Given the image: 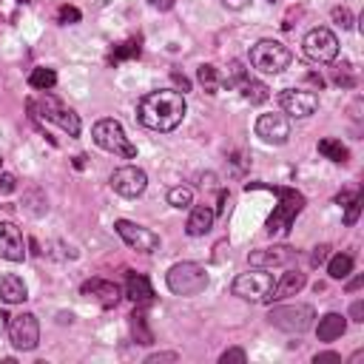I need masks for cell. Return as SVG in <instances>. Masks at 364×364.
Masks as SVG:
<instances>
[{
	"label": "cell",
	"instance_id": "d6986e66",
	"mask_svg": "<svg viewBox=\"0 0 364 364\" xmlns=\"http://www.w3.org/2000/svg\"><path fill=\"white\" fill-rule=\"evenodd\" d=\"M28 299V290H26V282L17 276V273H6L0 276V301L6 304H20Z\"/></svg>",
	"mask_w": 364,
	"mask_h": 364
},
{
	"label": "cell",
	"instance_id": "7402d4cb",
	"mask_svg": "<svg viewBox=\"0 0 364 364\" xmlns=\"http://www.w3.org/2000/svg\"><path fill=\"white\" fill-rule=\"evenodd\" d=\"M301 287H304V273H299V270H287V273L276 282V287H273V301H276V299L296 296Z\"/></svg>",
	"mask_w": 364,
	"mask_h": 364
},
{
	"label": "cell",
	"instance_id": "ee69618b",
	"mask_svg": "<svg viewBox=\"0 0 364 364\" xmlns=\"http://www.w3.org/2000/svg\"><path fill=\"white\" fill-rule=\"evenodd\" d=\"M0 162H3V159H0Z\"/></svg>",
	"mask_w": 364,
	"mask_h": 364
},
{
	"label": "cell",
	"instance_id": "5b68a950",
	"mask_svg": "<svg viewBox=\"0 0 364 364\" xmlns=\"http://www.w3.org/2000/svg\"><path fill=\"white\" fill-rule=\"evenodd\" d=\"M273 276L264 267H253L247 273H239L233 279V296L245 299V301H273Z\"/></svg>",
	"mask_w": 364,
	"mask_h": 364
},
{
	"label": "cell",
	"instance_id": "e0dca14e",
	"mask_svg": "<svg viewBox=\"0 0 364 364\" xmlns=\"http://www.w3.org/2000/svg\"><path fill=\"white\" fill-rule=\"evenodd\" d=\"M293 256H296V250H293V247H287V245H273V247L253 250V253L247 256V262H250L253 267H264V270H270V267L290 264V262H293Z\"/></svg>",
	"mask_w": 364,
	"mask_h": 364
},
{
	"label": "cell",
	"instance_id": "1f68e13d",
	"mask_svg": "<svg viewBox=\"0 0 364 364\" xmlns=\"http://www.w3.org/2000/svg\"><path fill=\"white\" fill-rule=\"evenodd\" d=\"M57 20H60L63 26L80 23V9H74V6H60V11H57Z\"/></svg>",
	"mask_w": 364,
	"mask_h": 364
},
{
	"label": "cell",
	"instance_id": "4316f807",
	"mask_svg": "<svg viewBox=\"0 0 364 364\" xmlns=\"http://www.w3.org/2000/svg\"><path fill=\"white\" fill-rule=\"evenodd\" d=\"M196 77H199V82H202V88H205L208 94H216V88L222 85V77H219V68H216V65H210V63H205V65H199V71H196Z\"/></svg>",
	"mask_w": 364,
	"mask_h": 364
},
{
	"label": "cell",
	"instance_id": "83f0119b",
	"mask_svg": "<svg viewBox=\"0 0 364 364\" xmlns=\"http://www.w3.org/2000/svg\"><path fill=\"white\" fill-rule=\"evenodd\" d=\"M191 202H193V191L188 185H176V188L168 191V205L182 210V208H191Z\"/></svg>",
	"mask_w": 364,
	"mask_h": 364
},
{
	"label": "cell",
	"instance_id": "277c9868",
	"mask_svg": "<svg viewBox=\"0 0 364 364\" xmlns=\"http://www.w3.org/2000/svg\"><path fill=\"white\" fill-rule=\"evenodd\" d=\"M91 136L108 154H117L122 159H134L136 156V145L125 136V131H122V125L117 119H100V122H94Z\"/></svg>",
	"mask_w": 364,
	"mask_h": 364
},
{
	"label": "cell",
	"instance_id": "cb8c5ba5",
	"mask_svg": "<svg viewBox=\"0 0 364 364\" xmlns=\"http://www.w3.org/2000/svg\"><path fill=\"white\" fill-rule=\"evenodd\" d=\"M54 82H57L54 68L37 65V68H31V74H28V85L37 88V91H48V88H54Z\"/></svg>",
	"mask_w": 364,
	"mask_h": 364
},
{
	"label": "cell",
	"instance_id": "f6af8a7d",
	"mask_svg": "<svg viewBox=\"0 0 364 364\" xmlns=\"http://www.w3.org/2000/svg\"><path fill=\"white\" fill-rule=\"evenodd\" d=\"M270 3H273V0H270Z\"/></svg>",
	"mask_w": 364,
	"mask_h": 364
},
{
	"label": "cell",
	"instance_id": "30bf717a",
	"mask_svg": "<svg viewBox=\"0 0 364 364\" xmlns=\"http://www.w3.org/2000/svg\"><path fill=\"white\" fill-rule=\"evenodd\" d=\"M279 105L287 117H296V119H304L310 114H316L318 108V97L313 91H304V88H284L279 94Z\"/></svg>",
	"mask_w": 364,
	"mask_h": 364
},
{
	"label": "cell",
	"instance_id": "4fadbf2b",
	"mask_svg": "<svg viewBox=\"0 0 364 364\" xmlns=\"http://www.w3.org/2000/svg\"><path fill=\"white\" fill-rule=\"evenodd\" d=\"M40 117L43 119H48V122H54V125H60L68 136H80V117L71 111V108H65L57 97H51V94H46V100L40 102Z\"/></svg>",
	"mask_w": 364,
	"mask_h": 364
},
{
	"label": "cell",
	"instance_id": "9a60e30c",
	"mask_svg": "<svg viewBox=\"0 0 364 364\" xmlns=\"http://www.w3.org/2000/svg\"><path fill=\"white\" fill-rule=\"evenodd\" d=\"M0 259H6V262L26 259V242L14 222H0Z\"/></svg>",
	"mask_w": 364,
	"mask_h": 364
},
{
	"label": "cell",
	"instance_id": "4dcf8cb0",
	"mask_svg": "<svg viewBox=\"0 0 364 364\" xmlns=\"http://www.w3.org/2000/svg\"><path fill=\"white\" fill-rule=\"evenodd\" d=\"M245 80H247V71L242 68V63H239V60H233V63H230V68H228V77H225L222 82H228V85H236V88H239Z\"/></svg>",
	"mask_w": 364,
	"mask_h": 364
},
{
	"label": "cell",
	"instance_id": "74e56055",
	"mask_svg": "<svg viewBox=\"0 0 364 364\" xmlns=\"http://www.w3.org/2000/svg\"><path fill=\"white\" fill-rule=\"evenodd\" d=\"M350 316H353V321H364V301H353Z\"/></svg>",
	"mask_w": 364,
	"mask_h": 364
},
{
	"label": "cell",
	"instance_id": "f35d334b",
	"mask_svg": "<svg viewBox=\"0 0 364 364\" xmlns=\"http://www.w3.org/2000/svg\"><path fill=\"white\" fill-rule=\"evenodd\" d=\"M173 3H176V0H148V6H154V9H159V11H168Z\"/></svg>",
	"mask_w": 364,
	"mask_h": 364
},
{
	"label": "cell",
	"instance_id": "ba28073f",
	"mask_svg": "<svg viewBox=\"0 0 364 364\" xmlns=\"http://www.w3.org/2000/svg\"><path fill=\"white\" fill-rule=\"evenodd\" d=\"M313 307L310 304H279L270 310V324L287 330V333H304L313 324Z\"/></svg>",
	"mask_w": 364,
	"mask_h": 364
},
{
	"label": "cell",
	"instance_id": "484cf974",
	"mask_svg": "<svg viewBox=\"0 0 364 364\" xmlns=\"http://www.w3.org/2000/svg\"><path fill=\"white\" fill-rule=\"evenodd\" d=\"M327 273H330V279H347V276L353 273V256L336 253V256L327 262Z\"/></svg>",
	"mask_w": 364,
	"mask_h": 364
},
{
	"label": "cell",
	"instance_id": "e575fe53",
	"mask_svg": "<svg viewBox=\"0 0 364 364\" xmlns=\"http://www.w3.org/2000/svg\"><path fill=\"white\" fill-rule=\"evenodd\" d=\"M245 358H247V355H245V350H239V347H233V350H225L219 361H222V364H228V361H239V364H242Z\"/></svg>",
	"mask_w": 364,
	"mask_h": 364
},
{
	"label": "cell",
	"instance_id": "836d02e7",
	"mask_svg": "<svg viewBox=\"0 0 364 364\" xmlns=\"http://www.w3.org/2000/svg\"><path fill=\"white\" fill-rule=\"evenodd\" d=\"M333 20L341 26V28H350L353 26V14L347 9H333Z\"/></svg>",
	"mask_w": 364,
	"mask_h": 364
},
{
	"label": "cell",
	"instance_id": "7c38bea8",
	"mask_svg": "<svg viewBox=\"0 0 364 364\" xmlns=\"http://www.w3.org/2000/svg\"><path fill=\"white\" fill-rule=\"evenodd\" d=\"M9 338L17 350H34L40 341V324L34 313H20L9 321Z\"/></svg>",
	"mask_w": 364,
	"mask_h": 364
},
{
	"label": "cell",
	"instance_id": "f1b7e54d",
	"mask_svg": "<svg viewBox=\"0 0 364 364\" xmlns=\"http://www.w3.org/2000/svg\"><path fill=\"white\" fill-rule=\"evenodd\" d=\"M136 54H139V40H125V43H119V46L114 48L111 60L119 63V60H125V57H136Z\"/></svg>",
	"mask_w": 364,
	"mask_h": 364
},
{
	"label": "cell",
	"instance_id": "ffe728a7",
	"mask_svg": "<svg viewBox=\"0 0 364 364\" xmlns=\"http://www.w3.org/2000/svg\"><path fill=\"white\" fill-rule=\"evenodd\" d=\"M344 330H347L344 316L341 313H327V316L318 318L316 336H318V341H336L338 336H344Z\"/></svg>",
	"mask_w": 364,
	"mask_h": 364
},
{
	"label": "cell",
	"instance_id": "ab89813d",
	"mask_svg": "<svg viewBox=\"0 0 364 364\" xmlns=\"http://www.w3.org/2000/svg\"><path fill=\"white\" fill-rule=\"evenodd\" d=\"M171 77H173V82H176V85H182V94H185V91H188V88H191V82H188V80H185V77H182V74H179V71H173V74H171Z\"/></svg>",
	"mask_w": 364,
	"mask_h": 364
},
{
	"label": "cell",
	"instance_id": "5bb4252c",
	"mask_svg": "<svg viewBox=\"0 0 364 364\" xmlns=\"http://www.w3.org/2000/svg\"><path fill=\"white\" fill-rule=\"evenodd\" d=\"M256 136L267 145H284L290 139V119L287 114H262L256 119Z\"/></svg>",
	"mask_w": 364,
	"mask_h": 364
},
{
	"label": "cell",
	"instance_id": "3957f363",
	"mask_svg": "<svg viewBox=\"0 0 364 364\" xmlns=\"http://www.w3.org/2000/svg\"><path fill=\"white\" fill-rule=\"evenodd\" d=\"M165 282H168V290L176 296H196L208 287V273L196 262H176L168 270Z\"/></svg>",
	"mask_w": 364,
	"mask_h": 364
},
{
	"label": "cell",
	"instance_id": "9c48e42d",
	"mask_svg": "<svg viewBox=\"0 0 364 364\" xmlns=\"http://www.w3.org/2000/svg\"><path fill=\"white\" fill-rule=\"evenodd\" d=\"M114 230H117L119 239H122L128 247H134V250H142V253L159 250V236H156L151 228H142V225H136V222H131V219H117V222H114Z\"/></svg>",
	"mask_w": 364,
	"mask_h": 364
},
{
	"label": "cell",
	"instance_id": "2e32d148",
	"mask_svg": "<svg viewBox=\"0 0 364 364\" xmlns=\"http://www.w3.org/2000/svg\"><path fill=\"white\" fill-rule=\"evenodd\" d=\"M80 293L85 296V299H94L100 307H117V301L122 299V290L114 284V282H105V279H91V282H85L82 287H80Z\"/></svg>",
	"mask_w": 364,
	"mask_h": 364
},
{
	"label": "cell",
	"instance_id": "8d00e7d4",
	"mask_svg": "<svg viewBox=\"0 0 364 364\" xmlns=\"http://www.w3.org/2000/svg\"><path fill=\"white\" fill-rule=\"evenodd\" d=\"M14 182L17 179L11 173H0V193H11L14 191Z\"/></svg>",
	"mask_w": 364,
	"mask_h": 364
},
{
	"label": "cell",
	"instance_id": "d6a6232c",
	"mask_svg": "<svg viewBox=\"0 0 364 364\" xmlns=\"http://www.w3.org/2000/svg\"><path fill=\"white\" fill-rule=\"evenodd\" d=\"M358 213H361V196H353V199L347 202V213H344V225H355V219H358Z\"/></svg>",
	"mask_w": 364,
	"mask_h": 364
},
{
	"label": "cell",
	"instance_id": "52a82bcc",
	"mask_svg": "<svg viewBox=\"0 0 364 364\" xmlns=\"http://www.w3.org/2000/svg\"><path fill=\"white\" fill-rule=\"evenodd\" d=\"M301 46H304V54L310 60H316V63H333L338 57V37L330 28H324V26L310 28L304 34Z\"/></svg>",
	"mask_w": 364,
	"mask_h": 364
},
{
	"label": "cell",
	"instance_id": "6da1fadb",
	"mask_svg": "<svg viewBox=\"0 0 364 364\" xmlns=\"http://www.w3.org/2000/svg\"><path fill=\"white\" fill-rule=\"evenodd\" d=\"M188 105H185V94H179L176 88H159V91H151L145 94L139 102H136V117L145 128L151 131H173L182 117H185Z\"/></svg>",
	"mask_w": 364,
	"mask_h": 364
},
{
	"label": "cell",
	"instance_id": "f546056e",
	"mask_svg": "<svg viewBox=\"0 0 364 364\" xmlns=\"http://www.w3.org/2000/svg\"><path fill=\"white\" fill-rule=\"evenodd\" d=\"M131 324H134V336H136V341H139V344H151V333H148V327H145V316L134 310Z\"/></svg>",
	"mask_w": 364,
	"mask_h": 364
},
{
	"label": "cell",
	"instance_id": "44dd1931",
	"mask_svg": "<svg viewBox=\"0 0 364 364\" xmlns=\"http://www.w3.org/2000/svg\"><path fill=\"white\" fill-rule=\"evenodd\" d=\"M125 296L134 304H142V301H151L154 299V287H151V282L142 273H131L128 282H125Z\"/></svg>",
	"mask_w": 364,
	"mask_h": 364
},
{
	"label": "cell",
	"instance_id": "8992f818",
	"mask_svg": "<svg viewBox=\"0 0 364 364\" xmlns=\"http://www.w3.org/2000/svg\"><path fill=\"white\" fill-rule=\"evenodd\" d=\"M250 65L262 74H279L290 65V48L279 40H259L250 46Z\"/></svg>",
	"mask_w": 364,
	"mask_h": 364
},
{
	"label": "cell",
	"instance_id": "60d3db41",
	"mask_svg": "<svg viewBox=\"0 0 364 364\" xmlns=\"http://www.w3.org/2000/svg\"><path fill=\"white\" fill-rule=\"evenodd\" d=\"M222 3H225L228 9H233V11H239V9H245L250 0H222Z\"/></svg>",
	"mask_w": 364,
	"mask_h": 364
},
{
	"label": "cell",
	"instance_id": "ac0fdd59",
	"mask_svg": "<svg viewBox=\"0 0 364 364\" xmlns=\"http://www.w3.org/2000/svg\"><path fill=\"white\" fill-rule=\"evenodd\" d=\"M213 219H216L213 208H208V205H193V208H191V216H188V225H185L188 236H205V233L213 228Z\"/></svg>",
	"mask_w": 364,
	"mask_h": 364
},
{
	"label": "cell",
	"instance_id": "7a4b0ae2",
	"mask_svg": "<svg viewBox=\"0 0 364 364\" xmlns=\"http://www.w3.org/2000/svg\"><path fill=\"white\" fill-rule=\"evenodd\" d=\"M245 188H267V191H273V193L279 196V205H276V210L270 213L264 230H267L270 236H287L293 219H296V216L301 213V208H304V196H301L296 188H279V185L270 188V185H262V182H247Z\"/></svg>",
	"mask_w": 364,
	"mask_h": 364
},
{
	"label": "cell",
	"instance_id": "8fae6325",
	"mask_svg": "<svg viewBox=\"0 0 364 364\" xmlns=\"http://www.w3.org/2000/svg\"><path fill=\"white\" fill-rule=\"evenodd\" d=\"M111 188H114V193H119L125 199H134L148 188V176L136 165H122L111 173Z\"/></svg>",
	"mask_w": 364,
	"mask_h": 364
},
{
	"label": "cell",
	"instance_id": "d4e9b609",
	"mask_svg": "<svg viewBox=\"0 0 364 364\" xmlns=\"http://www.w3.org/2000/svg\"><path fill=\"white\" fill-rule=\"evenodd\" d=\"M318 154L327 156L330 162H347V148L341 145V139H333V136L318 139Z\"/></svg>",
	"mask_w": 364,
	"mask_h": 364
},
{
	"label": "cell",
	"instance_id": "603a6c76",
	"mask_svg": "<svg viewBox=\"0 0 364 364\" xmlns=\"http://www.w3.org/2000/svg\"><path fill=\"white\" fill-rule=\"evenodd\" d=\"M239 88H242V97H245L250 105H262V102L270 100V88H267L264 82H259V80H250V77H247Z\"/></svg>",
	"mask_w": 364,
	"mask_h": 364
},
{
	"label": "cell",
	"instance_id": "b9f144b4",
	"mask_svg": "<svg viewBox=\"0 0 364 364\" xmlns=\"http://www.w3.org/2000/svg\"><path fill=\"white\" fill-rule=\"evenodd\" d=\"M316 361H341L336 353H321V355H316Z\"/></svg>",
	"mask_w": 364,
	"mask_h": 364
},
{
	"label": "cell",
	"instance_id": "7bdbcfd3",
	"mask_svg": "<svg viewBox=\"0 0 364 364\" xmlns=\"http://www.w3.org/2000/svg\"><path fill=\"white\" fill-rule=\"evenodd\" d=\"M361 282H364V279H361V276H355V279L347 284V290H358V287H361Z\"/></svg>",
	"mask_w": 364,
	"mask_h": 364
},
{
	"label": "cell",
	"instance_id": "d590c367",
	"mask_svg": "<svg viewBox=\"0 0 364 364\" xmlns=\"http://www.w3.org/2000/svg\"><path fill=\"white\" fill-rule=\"evenodd\" d=\"M327 253H330V245H318V247H313V264L318 267V264H324L327 262Z\"/></svg>",
	"mask_w": 364,
	"mask_h": 364
}]
</instances>
